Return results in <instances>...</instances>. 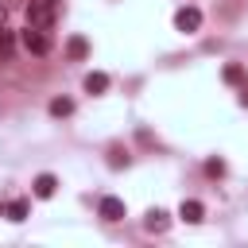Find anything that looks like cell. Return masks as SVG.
<instances>
[{"label":"cell","mask_w":248,"mask_h":248,"mask_svg":"<svg viewBox=\"0 0 248 248\" xmlns=\"http://www.w3.org/2000/svg\"><path fill=\"white\" fill-rule=\"evenodd\" d=\"M167 225H170V221H167L163 209H147V217H143V229H147V232H167Z\"/></svg>","instance_id":"cell-7"},{"label":"cell","mask_w":248,"mask_h":248,"mask_svg":"<svg viewBox=\"0 0 248 248\" xmlns=\"http://www.w3.org/2000/svg\"><path fill=\"white\" fill-rule=\"evenodd\" d=\"M108 163H112V167H124V163H128V155H124L120 147H112V151H108Z\"/></svg>","instance_id":"cell-15"},{"label":"cell","mask_w":248,"mask_h":248,"mask_svg":"<svg viewBox=\"0 0 248 248\" xmlns=\"http://www.w3.org/2000/svg\"><path fill=\"white\" fill-rule=\"evenodd\" d=\"M105 89H108V74H101V70H97V74H89V78H85V93H105Z\"/></svg>","instance_id":"cell-8"},{"label":"cell","mask_w":248,"mask_h":248,"mask_svg":"<svg viewBox=\"0 0 248 248\" xmlns=\"http://www.w3.org/2000/svg\"><path fill=\"white\" fill-rule=\"evenodd\" d=\"M66 54H70V58H85V54H89V43H85L81 35H74V39L66 43Z\"/></svg>","instance_id":"cell-9"},{"label":"cell","mask_w":248,"mask_h":248,"mask_svg":"<svg viewBox=\"0 0 248 248\" xmlns=\"http://www.w3.org/2000/svg\"><path fill=\"white\" fill-rule=\"evenodd\" d=\"M225 81H229V85H240V81H244V70H240V66H225Z\"/></svg>","instance_id":"cell-13"},{"label":"cell","mask_w":248,"mask_h":248,"mask_svg":"<svg viewBox=\"0 0 248 248\" xmlns=\"http://www.w3.org/2000/svg\"><path fill=\"white\" fill-rule=\"evenodd\" d=\"M97 209H101L105 221H120V217H124V202H120V198H101Z\"/></svg>","instance_id":"cell-6"},{"label":"cell","mask_w":248,"mask_h":248,"mask_svg":"<svg viewBox=\"0 0 248 248\" xmlns=\"http://www.w3.org/2000/svg\"><path fill=\"white\" fill-rule=\"evenodd\" d=\"M174 27H178V31H198V27H202V12H198V8H178Z\"/></svg>","instance_id":"cell-3"},{"label":"cell","mask_w":248,"mask_h":248,"mask_svg":"<svg viewBox=\"0 0 248 248\" xmlns=\"http://www.w3.org/2000/svg\"><path fill=\"white\" fill-rule=\"evenodd\" d=\"M178 217H182V221H190V225H198V221L205 217V205H202V202H194V198H186V202L178 205Z\"/></svg>","instance_id":"cell-4"},{"label":"cell","mask_w":248,"mask_h":248,"mask_svg":"<svg viewBox=\"0 0 248 248\" xmlns=\"http://www.w3.org/2000/svg\"><path fill=\"white\" fill-rule=\"evenodd\" d=\"M31 190H35V198H54V190H58V178H54V174H39V178L31 182Z\"/></svg>","instance_id":"cell-5"},{"label":"cell","mask_w":248,"mask_h":248,"mask_svg":"<svg viewBox=\"0 0 248 248\" xmlns=\"http://www.w3.org/2000/svg\"><path fill=\"white\" fill-rule=\"evenodd\" d=\"M27 209H31V202H27V198H16V202L8 205V221H23Z\"/></svg>","instance_id":"cell-11"},{"label":"cell","mask_w":248,"mask_h":248,"mask_svg":"<svg viewBox=\"0 0 248 248\" xmlns=\"http://www.w3.org/2000/svg\"><path fill=\"white\" fill-rule=\"evenodd\" d=\"M46 108H50V116H70V112H74V101H70V97H54Z\"/></svg>","instance_id":"cell-10"},{"label":"cell","mask_w":248,"mask_h":248,"mask_svg":"<svg viewBox=\"0 0 248 248\" xmlns=\"http://www.w3.org/2000/svg\"><path fill=\"white\" fill-rule=\"evenodd\" d=\"M12 50H16V35H12L8 27H0V58H8Z\"/></svg>","instance_id":"cell-12"},{"label":"cell","mask_w":248,"mask_h":248,"mask_svg":"<svg viewBox=\"0 0 248 248\" xmlns=\"http://www.w3.org/2000/svg\"><path fill=\"white\" fill-rule=\"evenodd\" d=\"M205 174H209V178H221V174H225V163H221V159H209V163H205Z\"/></svg>","instance_id":"cell-14"},{"label":"cell","mask_w":248,"mask_h":248,"mask_svg":"<svg viewBox=\"0 0 248 248\" xmlns=\"http://www.w3.org/2000/svg\"><path fill=\"white\" fill-rule=\"evenodd\" d=\"M240 101H244V105H248V85H244V89H240Z\"/></svg>","instance_id":"cell-16"},{"label":"cell","mask_w":248,"mask_h":248,"mask_svg":"<svg viewBox=\"0 0 248 248\" xmlns=\"http://www.w3.org/2000/svg\"><path fill=\"white\" fill-rule=\"evenodd\" d=\"M19 43H23V50H27V54H39V58H43V54H50V35H46L43 27H31V23H27V27L19 31Z\"/></svg>","instance_id":"cell-2"},{"label":"cell","mask_w":248,"mask_h":248,"mask_svg":"<svg viewBox=\"0 0 248 248\" xmlns=\"http://www.w3.org/2000/svg\"><path fill=\"white\" fill-rule=\"evenodd\" d=\"M54 19H58V0H31L27 4V23L31 27H54Z\"/></svg>","instance_id":"cell-1"}]
</instances>
